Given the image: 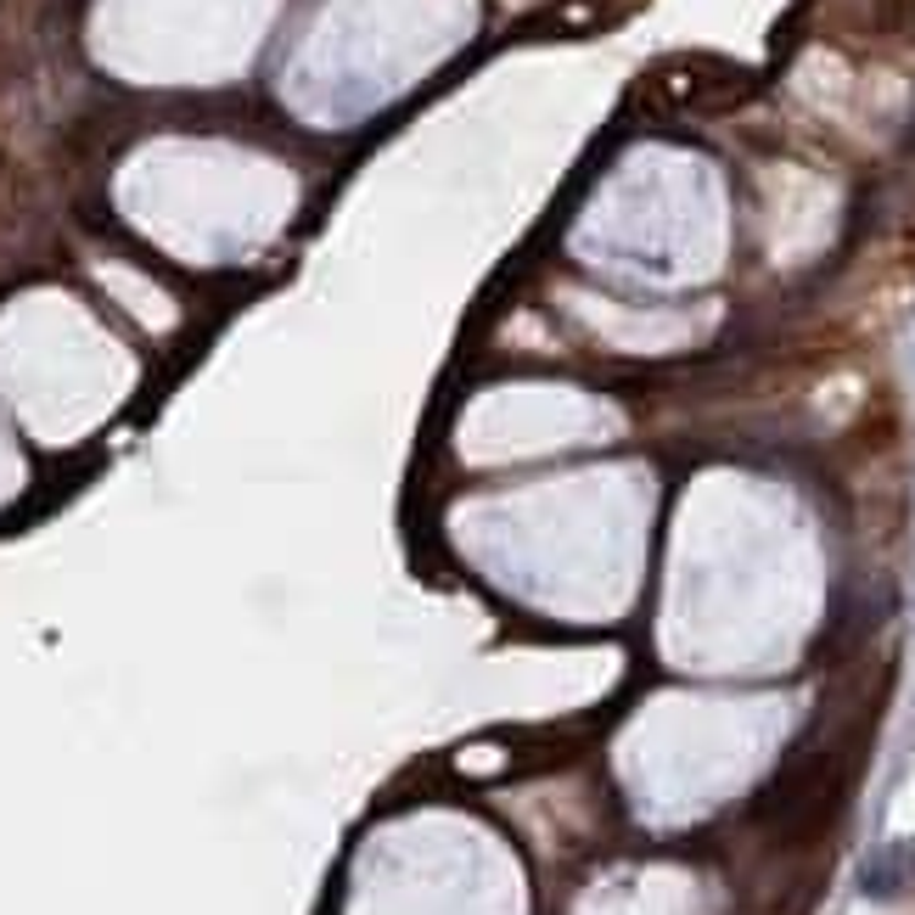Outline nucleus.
Masks as SVG:
<instances>
[{"mask_svg":"<svg viewBox=\"0 0 915 915\" xmlns=\"http://www.w3.org/2000/svg\"><path fill=\"white\" fill-rule=\"evenodd\" d=\"M915 882V842H893V848H876L865 871H860V893L865 898H893L898 887Z\"/></svg>","mask_w":915,"mask_h":915,"instance_id":"obj_1","label":"nucleus"}]
</instances>
